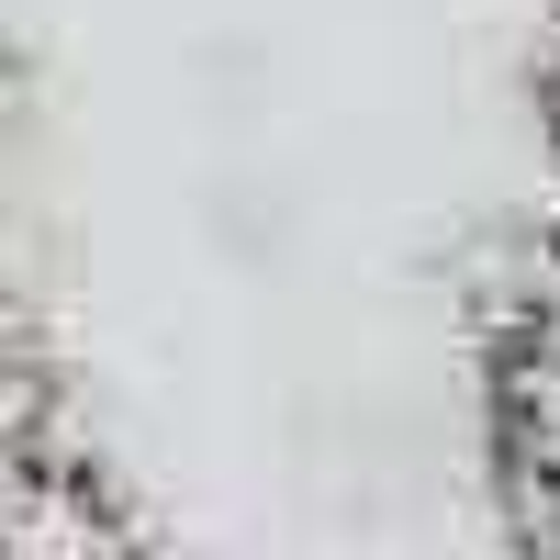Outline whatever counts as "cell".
I'll use <instances>...</instances> for the list:
<instances>
[{
    "mask_svg": "<svg viewBox=\"0 0 560 560\" xmlns=\"http://www.w3.org/2000/svg\"><path fill=\"white\" fill-rule=\"evenodd\" d=\"M23 113H34V79H23V57H12V45H0V158H12Z\"/></svg>",
    "mask_w": 560,
    "mask_h": 560,
    "instance_id": "3",
    "label": "cell"
},
{
    "mask_svg": "<svg viewBox=\"0 0 560 560\" xmlns=\"http://www.w3.org/2000/svg\"><path fill=\"white\" fill-rule=\"evenodd\" d=\"M0 560H158L147 504L79 415L57 325L12 292H0Z\"/></svg>",
    "mask_w": 560,
    "mask_h": 560,
    "instance_id": "1",
    "label": "cell"
},
{
    "mask_svg": "<svg viewBox=\"0 0 560 560\" xmlns=\"http://www.w3.org/2000/svg\"><path fill=\"white\" fill-rule=\"evenodd\" d=\"M538 135L560 158V12H549V45H538Z\"/></svg>",
    "mask_w": 560,
    "mask_h": 560,
    "instance_id": "4",
    "label": "cell"
},
{
    "mask_svg": "<svg viewBox=\"0 0 560 560\" xmlns=\"http://www.w3.org/2000/svg\"><path fill=\"white\" fill-rule=\"evenodd\" d=\"M493 448H504V493L527 516V549L560 560V247L493 337Z\"/></svg>",
    "mask_w": 560,
    "mask_h": 560,
    "instance_id": "2",
    "label": "cell"
}]
</instances>
